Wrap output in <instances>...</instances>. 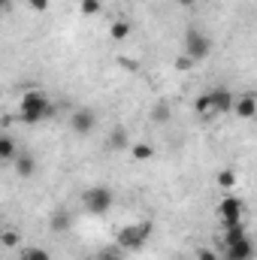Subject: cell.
Wrapping results in <instances>:
<instances>
[{"instance_id": "16", "label": "cell", "mask_w": 257, "mask_h": 260, "mask_svg": "<svg viewBox=\"0 0 257 260\" xmlns=\"http://www.w3.org/2000/svg\"><path fill=\"white\" fill-rule=\"evenodd\" d=\"M170 115H173V112H170V103H164V100H160V103H154V109H151V121L167 124V121H170Z\"/></svg>"}, {"instance_id": "8", "label": "cell", "mask_w": 257, "mask_h": 260, "mask_svg": "<svg viewBox=\"0 0 257 260\" xmlns=\"http://www.w3.org/2000/svg\"><path fill=\"white\" fill-rule=\"evenodd\" d=\"M218 215H221L224 224H230V221H242V215H245V203H242L239 197H224V200L218 203Z\"/></svg>"}, {"instance_id": "13", "label": "cell", "mask_w": 257, "mask_h": 260, "mask_svg": "<svg viewBox=\"0 0 257 260\" xmlns=\"http://www.w3.org/2000/svg\"><path fill=\"white\" fill-rule=\"evenodd\" d=\"M130 157L139 160V164H142V160H151V157H154V145H151V142H133V145H130Z\"/></svg>"}, {"instance_id": "25", "label": "cell", "mask_w": 257, "mask_h": 260, "mask_svg": "<svg viewBox=\"0 0 257 260\" xmlns=\"http://www.w3.org/2000/svg\"><path fill=\"white\" fill-rule=\"evenodd\" d=\"M49 3H52V0H27V6H30L34 12H46V9H49Z\"/></svg>"}, {"instance_id": "3", "label": "cell", "mask_w": 257, "mask_h": 260, "mask_svg": "<svg viewBox=\"0 0 257 260\" xmlns=\"http://www.w3.org/2000/svg\"><path fill=\"white\" fill-rule=\"evenodd\" d=\"M112 203H115V194H112V188H106V185H91V188L82 194V206H85L91 215H106V212L112 209Z\"/></svg>"}, {"instance_id": "4", "label": "cell", "mask_w": 257, "mask_h": 260, "mask_svg": "<svg viewBox=\"0 0 257 260\" xmlns=\"http://www.w3.org/2000/svg\"><path fill=\"white\" fill-rule=\"evenodd\" d=\"M209 52H212V40H209V34H203V30H197V27L185 34V52H182V55H188L194 64L203 61V58H209Z\"/></svg>"}, {"instance_id": "26", "label": "cell", "mask_w": 257, "mask_h": 260, "mask_svg": "<svg viewBox=\"0 0 257 260\" xmlns=\"http://www.w3.org/2000/svg\"><path fill=\"white\" fill-rule=\"evenodd\" d=\"M191 67H194V61L188 58V55H179V58H176V70L185 73V70H191Z\"/></svg>"}, {"instance_id": "6", "label": "cell", "mask_w": 257, "mask_h": 260, "mask_svg": "<svg viewBox=\"0 0 257 260\" xmlns=\"http://www.w3.org/2000/svg\"><path fill=\"white\" fill-rule=\"evenodd\" d=\"M206 97H209V109H212V115H224V112H230V109H233V100H236L233 91H227L224 85L209 88Z\"/></svg>"}, {"instance_id": "15", "label": "cell", "mask_w": 257, "mask_h": 260, "mask_svg": "<svg viewBox=\"0 0 257 260\" xmlns=\"http://www.w3.org/2000/svg\"><path fill=\"white\" fill-rule=\"evenodd\" d=\"M0 245H3V248H18V245H21V233H18L15 227H6V230L0 233Z\"/></svg>"}, {"instance_id": "23", "label": "cell", "mask_w": 257, "mask_h": 260, "mask_svg": "<svg viewBox=\"0 0 257 260\" xmlns=\"http://www.w3.org/2000/svg\"><path fill=\"white\" fill-rule=\"evenodd\" d=\"M194 112L197 115H212V109H209V97H206V91L194 100Z\"/></svg>"}, {"instance_id": "27", "label": "cell", "mask_w": 257, "mask_h": 260, "mask_svg": "<svg viewBox=\"0 0 257 260\" xmlns=\"http://www.w3.org/2000/svg\"><path fill=\"white\" fill-rule=\"evenodd\" d=\"M0 12H9V0H0Z\"/></svg>"}, {"instance_id": "22", "label": "cell", "mask_w": 257, "mask_h": 260, "mask_svg": "<svg viewBox=\"0 0 257 260\" xmlns=\"http://www.w3.org/2000/svg\"><path fill=\"white\" fill-rule=\"evenodd\" d=\"M21 260H52L46 248H24L21 251Z\"/></svg>"}, {"instance_id": "14", "label": "cell", "mask_w": 257, "mask_h": 260, "mask_svg": "<svg viewBox=\"0 0 257 260\" xmlns=\"http://www.w3.org/2000/svg\"><path fill=\"white\" fill-rule=\"evenodd\" d=\"M130 30H133V27H130L127 18H115V21H112V27H109V37H112L115 43H121V40H127V37H130Z\"/></svg>"}, {"instance_id": "1", "label": "cell", "mask_w": 257, "mask_h": 260, "mask_svg": "<svg viewBox=\"0 0 257 260\" xmlns=\"http://www.w3.org/2000/svg\"><path fill=\"white\" fill-rule=\"evenodd\" d=\"M55 112V103L43 94V91H27L21 100H18V121L21 124H40V121H46L49 115Z\"/></svg>"}, {"instance_id": "19", "label": "cell", "mask_w": 257, "mask_h": 260, "mask_svg": "<svg viewBox=\"0 0 257 260\" xmlns=\"http://www.w3.org/2000/svg\"><path fill=\"white\" fill-rule=\"evenodd\" d=\"M100 9H103L100 0H79V12H82V15H97Z\"/></svg>"}, {"instance_id": "28", "label": "cell", "mask_w": 257, "mask_h": 260, "mask_svg": "<svg viewBox=\"0 0 257 260\" xmlns=\"http://www.w3.org/2000/svg\"><path fill=\"white\" fill-rule=\"evenodd\" d=\"M179 3H182V6H194V3H197V0H179Z\"/></svg>"}, {"instance_id": "24", "label": "cell", "mask_w": 257, "mask_h": 260, "mask_svg": "<svg viewBox=\"0 0 257 260\" xmlns=\"http://www.w3.org/2000/svg\"><path fill=\"white\" fill-rule=\"evenodd\" d=\"M197 260H221V257H218V251H212V248H197Z\"/></svg>"}, {"instance_id": "21", "label": "cell", "mask_w": 257, "mask_h": 260, "mask_svg": "<svg viewBox=\"0 0 257 260\" xmlns=\"http://www.w3.org/2000/svg\"><path fill=\"white\" fill-rule=\"evenodd\" d=\"M121 254H124V251H118L115 245H106V248H100V251L94 254V260H121Z\"/></svg>"}, {"instance_id": "2", "label": "cell", "mask_w": 257, "mask_h": 260, "mask_svg": "<svg viewBox=\"0 0 257 260\" xmlns=\"http://www.w3.org/2000/svg\"><path fill=\"white\" fill-rule=\"evenodd\" d=\"M154 233V224L151 221H136V224H124L115 236V248L118 251H139Z\"/></svg>"}, {"instance_id": "11", "label": "cell", "mask_w": 257, "mask_h": 260, "mask_svg": "<svg viewBox=\"0 0 257 260\" xmlns=\"http://www.w3.org/2000/svg\"><path fill=\"white\" fill-rule=\"evenodd\" d=\"M242 236H248L245 221H230V224H224V245H227V242H236V239H242Z\"/></svg>"}, {"instance_id": "18", "label": "cell", "mask_w": 257, "mask_h": 260, "mask_svg": "<svg viewBox=\"0 0 257 260\" xmlns=\"http://www.w3.org/2000/svg\"><path fill=\"white\" fill-rule=\"evenodd\" d=\"M218 185H221L224 191H233V188H236V173H233V170H221V173H218Z\"/></svg>"}, {"instance_id": "17", "label": "cell", "mask_w": 257, "mask_h": 260, "mask_svg": "<svg viewBox=\"0 0 257 260\" xmlns=\"http://www.w3.org/2000/svg\"><path fill=\"white\" fill-rule=\"evenodd\" d=\"M52 230H55V233H64V230H70V215H67L64 209H58V212L52 215Z\"/></svg>"}, {"instance_id": "10", "label": "cell", "mask_w": 257, "mask_h": 260, "mask_svg": "<svg viewBox=\"0 0 257 260\" xmlns=\"http://www.w3.org/2000/svg\"><path fill=\"white\" fill-rule=\"evenodd\" d=\"M230 112H236L239 118H245V121H251L257 115V100L254 94H245V97H239V100H233V109Z\"/></svg>"}, {"instance_id": "12", "label": "cell", "mask_w": 257, "mask_h": 260, "mask_svg": "<svg viewBox=\"0 0 257 260\" xmlns=\"http://www.w3.org/2000/svg\"><path fill=\"white\" fill-rule=\"evenodd\" d=\"M18 154V145L9 133H0V164H9L12 157Z\"/></svg>"}, {"instance_id": "9", "label": "cell", "mask_w": 257, "mask_h": 260, "mask_svg": "<svg viewBox=\"0 0 257 260\" xmlns=\"http://www.w3.org/2000/svg\"><path fill=\"white\" fill-rule=\"evenodd\" d=\"M12 167H15V176H18V179H30V176L37 173V157L18 151V154L12 157Z\"/></svg>"}, {"instance_id": "7", "label": "cell", "mask_w": 257, "mask_h": 260, "mask_svg": "<svg viewBox=\"0 0 257 260\" xmlns=\"http://www.w3.org/2000/svg\"><path fill=\"white\" fill-rule=\"evenodd\" d=\"M224 260H254V242H251V236L227 242L224 245Z\"/></svg>"}, {"instance_id": "20", "label": "cell", "mask_w": 257, "mask_h": 260, "mask_svg": "<svg viewBox=\"0 0 257 260\" xmlns=\"http://www.w3.org/2000/svg\"><path fill=\"white\" fill-rule=\"evenodd\" d=\"M124 145H127V130L118 127L112 136H109V148H115V151H118V148H124Z\"/></svg>"}, {"instance_id": "5", "label": "cell", "mask_w": 257, "mask_h": 260, "mask_svg": "<svg viewBox=\"0 0 257 260\" xmlns=\"http://www.w3.org/2000/svg\"><path fill=\"white\" fill-rule=\"evenodd\" d=\"M94 127H97V112H94L91 106H82V109L73 112L70 130H73L76 136H88V133H94Z\"/></svg>"}]
</instances>
